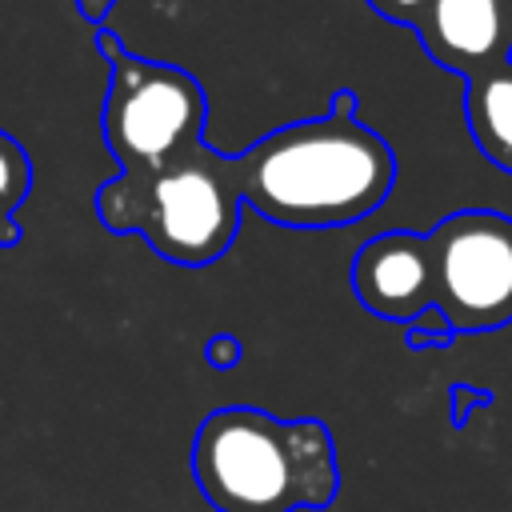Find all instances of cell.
Masks as SVG:
<instances>
[{"mask_svg":"<svg viewBox=\"0 0 512 512\" xmlns=\"http://www.w3.org/2000/svg\"><path fill=\"white\" fill-rule=\"evenodd\" d=\"M360 96L336 88L324 116L284 124L236 152L240 200L280 228H344L376 212L396 184V156L356 120Z\"/></svg>","mask_w":512,"mask_h":512,"instance_id":"cell-1","label":"cell"},{"mask_svg":"<svg viewBox=\"0 0 512 512\" xmlns=\"http://www.w3.org/2000/svg\"><path fill=\"white\" fill-rule=\"evenodd\" d=\"M192 476L216 512H304L340 492V460L328 424L280 420L252 404H228L200 420Z\"/></svg>","mask_w":512,"mask_h":512,"instance_id":"cell-2","label":"cell"},{"mask_svg":"<svg viewBox=\"0 0 512 512\" xmlns=\"http://www.w3.org/2000/svg\"><path fill=\"white\" fill-rule=\"evenodd\" d=\"M236 156L208 140L152 172H116L96 188V216L108 232H136L156 256L180 268L216 264L240 232Z\"/></svg>","mask_w":512,"mask_h":512,"instance_id":"cell-3","label":"cell"},{"mask_svg":"<svg viewBox=\"0 0 512 512\" xmlns=\"http://www.w3.org/2000/svg\"><path fill=\"white\" fill-rule=\"evenodd\" d=\"M96 48L108 60L100 132L120 172H152L204 144L208 96L192 72L128 52L108 28H96Z\"/></svg>","mask_w":512,"mask_h":512,"instance_id":"cell-4","label":"cell"},{"mask_svg":"<svg viewBox=\"0 0 512 512\" xmlns=\"http://www.w3.org/2000/svg\"><path fill=\"white\" fill-rule=\"evenodd\" d=\"M436 308L460 332H496L512 324V216L460 208L432 236Z\"/></svg>","mask_w":512,"mask_h":512,"instance_id":"cell-5","label":"cell"},{"mask_svg":"<svg viewBox=\"0 0 512 512\" xmlns=\"http://www.w3.org/2000/svg\"><path fill=\"white\" fill-rule=\"evenodd\" d=\"M356 300L388 320L408 328L416 316L436 308V260L428 236H416L408 228L380 232L364 240L348 268Z\"/></svg>","mask_w":512,"mask_h":512,"instance_id":"cell-6","label":"cell"},{"mask_svg":"<svg viewBox=\"0 0 512 512\" xmlns=\"http://www.w3.org/2000/svg\"><path fill=\"white\" fill-rule=\"evenodd\" d=\"M424 52L456 72L476 76L512 60V4L504 0H432L416 24Z\"/></svg>","mask_w":512,"mask_h":512,"instance_id":"cell-7","label":"cell"},{"mask_svg":"<svg viewBox=\"0 0 512 512\" xmlns=\"http://www.w3.org/2000/svg\"><path fill=\"white\" fill-rule=\"evenodd\" d=\"M464 120L472 144L500 172H512V60L464 80Z\"/></svg>","mask_w":512,"mask_h":512,"instance_id":"cell-8","label":"cell"},{"mask_svg":"<svg viewBox=\"0 0 512 512\" xmlns=\"http://www.w3.org/2000/svg\"><path fill=\"white\" fill-rule=\"evenodd\" d=\"M28 192H32V160L24 144H16L0 128V216L12 220L16 208L28 200Z\"/></svg>","mask_w":512,"mask_h":512,"instance_id":"cell-9","label":"cell"},{"mask_svg":"<svg viewBox=\"0 0 512 512\" xmlns=\"http://www.w3.org/2000/svg\"><path fill=\"white\" fill-rule=\"evenodd\" d=\"M456 340V328L440 316V308H428L424 316H416L408 328H404V344L408 348H448Z\"/></svg>","mask_w":512,"mask_h":512,"instance_id":"cell-10","label":"cell"},{"mask_svg":"<svg viewBox=\"0 0 512 512\" xmlns=\"http://www.w3.org/2000/svg\"><path fill=\"white\" fill-rule=\"evenodd\" d=\"M428 4H432V0H368V8H372L376 16H384V20H392V24H404V28H416L420 16L428 12Z\"/></svg>","mask_w":512,"mask_h":512,"instance_id":"cell-11","label":"cell"},{"mask_svg":"<svg viewBox=\"0 0 512 512\" xmlns=\"http://www.w3.org/2000/svg\"><path fill=\"white\" fill-rule=\"evenodd\" d=\"M240 340L232 336V332H216V336H208V344H204V360L212 364V368H220V372H228V368H236L240 364Z\"/></svg>","mask_w":512,"mask_h":512,"instance_id":"cell-12","label":"cell"},{"mask_svg":"<svg viewBox=\"0 0 512 512\" xmlns=\"http://www.w3.org/2000/svg\"><path fill=\"white\" fill-rule=\"evenodd\" d=\"M484 404H492V392H480V388H472V384H456V388H452V424L464 428L468 416H476Z\"/></svg>","mask_w":512,"mask_h":512,"instance_id":"cell-13","label":"cell"},{"mask_svg":"<svg viewBox=\"0 0 512 512\" xmlns=\"http://www.w3.org/2000/svg\"><path fill=\"white\" fill-rule=\"evenodd\" d=\"M72 4H76V12H80L88 24H100V20L112 12L116 0H72Z\"/></svg>","mask_w":512,"mask_h":512,"instance_id":"cell-14","label":"cell"},{"mask_svg":"<svg viewBox=\"0 0 512 512\" xmlns=\"http://www.w3.org/2000/svg\"><path fill=\"white\" fill-rule=\"evenodd\" d=\"M20 236H24V232H20V224L0 216V248H12V244H20Z\"/></svg>","mask_w":512,"mask_h":512,"instance_id":"cell-15","label":"cell"},{"mask_svg":"<svg viewBox=\"0 0 512 512\" xmlns=\"http://www.w3.org/2000/svg\"><path fill=\"white\" fill-rule=\"evenodd\" d=\"M504 4H512V0H504Z\"/></svg>","mask_w":512,"mask_h":512,"instance_id":"cell-16","label":"cell"}]
</instances>
